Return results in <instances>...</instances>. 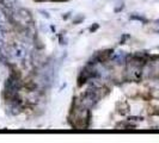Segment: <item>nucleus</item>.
<instances>
[{
    "label": "nucleus",
    "instance_id": "f257e3e1",
    "mask_svg": "<svg viewBox=\"0 0 159 143\" xmlns=\"http://www.w3.org/2000/svg\"><path fill=\"white\" fill-rule=\"evenodd\" d=\"M12 55L15 56L16 58H18V60H22V58L25 57V49L23 47H20V46H16L12 50Z\"/></svg>",
    "mask_w": 159,
    "mask_h": 143
}]
</instances>
